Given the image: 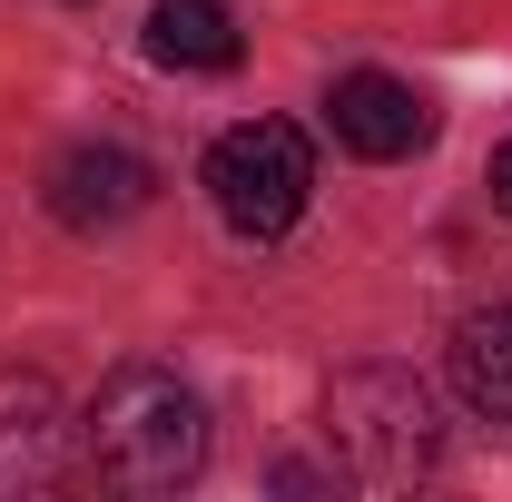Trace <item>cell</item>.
Here are the masks:
<instances>
[{
    "instance_id": "obj_1",
    "label": "cell",
    "mask_w": 512,
    "mask_h": 502,
    "mask_svg": "<svg viewBox=\"0 0 512 502\" xmlns=\"http://www.w3.org/2000/svg\"><path fill=\"white\" fill-rule=\"evenodd\" d=\"M79 443H89L109 493H178V483L207 473V404L168 365H119L89 394Z\"/></svg>"
},
{
    "instance_id": "obj_2",
    "label": "cell",
    "mask_w": 512,
    "mask_h": 502,
    "mask_svg": "<svg viewBox=\"0 0 512 502\" xmlns=\"http://www.w3.org/2000/svg\"><path fill=\"white\" fill-rule=\"evenodd\" d=\"M325 453L365 483V493H404L434 473L444 424H434V394L404 375V365H345L325 384Z\"/></svg>"
},
{
    "instance_id": "obj_3",
    "label": "cell",
    "mask_w": 512,
    "mask_h": 502,
    "mask_svg": "<svg viewBox=\"0 0 512 502\" xmlns=\"http://www.w3.org/2000/svg\"><path fill=\"white\" fill-rule=\"evenodd\" d=\"M207 188H217V217L237 237H286L316 197V148L296 119H237L207 148Z\"/></svg>"
},
{
    "instance_id": "obj_4",
    "label": "cell",
    "mask_w": 512,
    "mask_h": 502,
    "mask_svg": "<svg viewBox=\"0 0 512 502\" xmlns=\"http://www.w3.org/2000/svg\"><path fill=\"white\" fill-rule=\"evenodd\" d=\"M148 197H158L148 158H128V148H109V138L50 158V217H60L69 237H109V227H128Z\"/></svg>"
},
{
    "instance_id": "obj_5",
    "label": "cell",
    "mask_w": 512,
    "mask_h": 502,
    "mask_svg": "<svg viewBox=\"0 0 512 502\" xmlns=\"http://www.w3.org/2000/svg\"><path fill=\"white\" fill-rule=\"evenodd\" d=\"M69 473V404L50 375H0V493H50Z\"/></svg>"
},
{
    "instance_id": "obj_6",
    "label": "cell",
    "mask_w": 512,
    "mask_h": 502,
    "mask_svg": "<svg viewBox=\"0 0 512 502\" xmlns=\"http://www.w3.org/2000/svg\"><path fill=\"white\" fill-rule=\"evenodd\" d=\"M325 119H335V138H345L355 158H414V148L434 138V109H424L394 69H345L335 99H325Z\"/></svg>"
},
{
    "instance_id": "obj_7",
    "label": "cell",
    "mask_w": 512,
    "mask_h": 502,
    "mask_svg": "<svg viewBox=\"0 0 512 502\" xmlns=\"http://www.w3.org/2000/svg\"><path fill=\"white\" fill-rule=\"evenodd\" d=\"M237 10L227 0H158L148 10V60L168 69H237Z\"/></svg>"
},
{
    "instance_id": "obj_8",
    "label": "cell",
    "mask_w": 512,
    "mask_h": 502,
    "mask_svg": "<svg viewBox=\"0 0 512 502\" xmlns=\"http://www.w3.org/2000/svg\"><path fill=\"white\" fill-rule=\"evenodd\" d=\"M453 384H463V404H473V414L512 424V306L463 315V335H453Z\"/></svg>"
},
{
    "instance_id": "obj_9",
    "label": "cell",
    "mask_w": 512,
    "mask_h": 502,
    "mask_svg": "<svg viewBox=\"0 0 512 502\" xmlns=\"http://www.w3.org/2000/svg\"><path fill=\"white\" fill-rule=\"evenodd\" d=\"M493 207H503V217H512V138H503V148H493Z\"/></svg>"
}]
</instances>
